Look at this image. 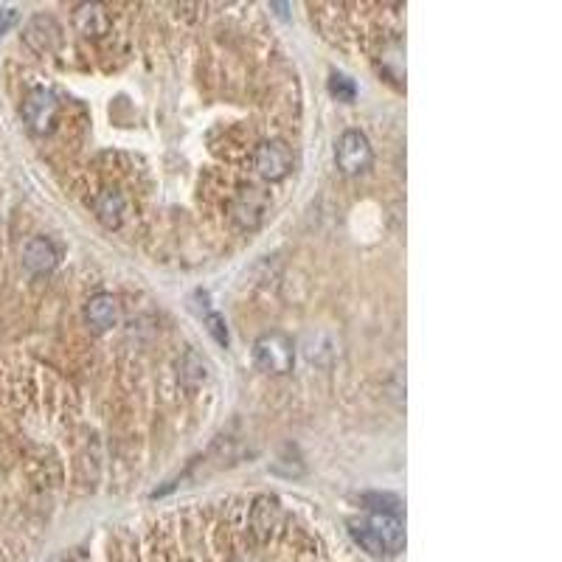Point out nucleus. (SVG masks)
I'll list each match as a JSON object with an SVG mask.
<instances>
[{"instance_id": "1", "label": "nucleus", "mask_w": 562, "mask_h": 562, "mask_svg": "<svg viewBox=\"0 0 562 562\" xmlns=\"http://www.w3.org/2000/svg\"><path fill=\"white\" fill-rule=\"evenodd\" d=\"M349 534L371 557H394L405 546V526L397 512H371L349 520Z\"/></svg>"}, {"instance_id": "2", "label": "nucleus", "mask_w": 562, "mask_h": 562, "mask_svg": "<svg viewBox=\"0 0 562 562\" xmlns=\"http://www.w3.org/2000/svg\"><path fill=\"white\" fill-rule=\"evenodd\" d=\"M253 363L265 374H287L296 363V349L293 341L284 332H265L259 341L253 343Z\"/></svg>"}, {"instance_id": "3", "label": "nucleus", "mask_w": 562, "mask_h": 562, "mask_svg": "<svg viewBox=\"0 0 562 562\" xmlns=\"http://www.w3.org/2000/svg\"><path fill=\"white\" fill-rule=\"evenodd\" d=\"M335 161H338V169H341L343 175H349V178L369 172L371 161H374L369 138L360 133V130H346V133L338 138Z\"/></svg>"}, {"instance_id": "4", "label": "nucleus", "mask_w": 562, "mask_h": 562, "mask_svg": "<svg viewBox=\"0 0 562 562\" xmlns=\"http://www.w3.org/2000/svg\"><path fill=\"white\" fill-rule=\"evenodd\" d=\"M60 119V99L48 88L31 90L23 102V121L31 133L45 135L54 130V124Z\"/></svg>"}, {"instance_id": "5", "label": "nucleus", "mask_w": 562, "mask_h": 562, "mask_svg": "<svg viewBox=\"0 0 562 562\" xmlns=\"http://www.w3.org/2000/svg\"><path fill=\"white\" fill-rule=\"evenodd\" d=\"M270 192L267 189H259V186H251L245 192H239L231 203V220L234 225H239L242 231H256L262 222L267 220L270 214Z\"/></svg>"}, {"instance_id": "6", "label": "nucleus", "mask_w": 562, "mask_h": 562, "mask_svg": "<svg viewBox=\"0 0 562 562\" xmlns=\"http://www.w3.org/2000/svg\"><path fill=\"white\" fill-rule=\"evenodd\" d=\"M253 169L259 172V178L270 180V183L273 180H284L293 172V152L279 138L262 141L256 147V152H253Z\"/></svg>"}, {"instance_id": "7", "label": "nucleus", "mask_w": 562, "mask_h": 562, "mask_svg": "<svg viewBox=\"0 0 562 562\" xmlns=\"http://www.w3.org/2000/svg\"><path fill=\"white\" fill-rule=\"evenodd\" d=\"M23 40H26V45H29L31 51H37V54H54L62 45L60 23L48 15L31 17L29 26L23 31Z\"/></svg>"}, {"instance_id": "8", "label": "nucleus", "mask_w": 562, "mask_h": 562, "mask_svg": "<svg viewBox=\"0 0 562 562\" xmlns=\"http://www.w3.org/2000/svg\"><path fill=\"white\" fill-rule=\"evenodd\" d=\"M93 211L104 228H121V222L127 220V197L116 189H102L93 197Z\"/></svg>"}, {"instance_id": "9", "label": "nucleus", "mask_w": 562, "mask_h": 562, "mask_svg": "<svg viewBox=\"0 0 562 562\" xmlns=\"http://www.w3.org/2000/svg\"><path fill=\"white\" fill-rule=\"evenodd\" d=\"M110 12L102 3H79L74 12V26L79 29V34L85 37H104L110 31Z\"/></svg>"}, {"instance_id": "10", "label": "nucleus", "mask_w": 562, "mask_h": 562, "mask_svg": "<svg viewBox=\"0 0 562 562\" xmlns=\"http://www.w3.org/2000/svg\"><path fill=\"white\" fill-rule=\"evenodd\" d=\"M23 267L34 276H45L57 267V248L45 237H34L23 245Z\"/></svg>"}, {"instance_id": "11", "label": "nucleus", "mask_w": 562, "mask_h": 562, "mask_svg": "<svg viewBox=\"0 0 562 562\" xmlns=\"http://www.w3.org/2000/svg\"><path fill=\"white\" fill-rule=\"evenodd\" d=\"M85 321L88 326H93L96 332H107L119 324V301L110 296V293H99L85 304Z\"/></svg>"}, {"instance_id": "12", "label": "nucleus", "mask_w": 562, "mask_h": 562, "mask_svg": "<svg viewBox=\"0 0 562 562\" xmlns=\"http://www.w3.org/2000/svg\"><path fill=\"white\" fill-rule=\"evenodd\" d=\"M180 377L186 380V385L189 388H197L200 383H206L208 380V371H211V366H208V360H203V357L197 355V352H189V355L183 357V363H180Z\"/></svg>"}, {"instance_id": "13", "label": "nucleus", "mask_w": 562, "mask_h": 562, "mask_svg": "<svg viewBox=\"0 0 562 562\" xmlns=\"http://www.w3.org/2000/svg\"><path fill=\"white\" fill-rule=\"evenodd\" d=\"M329 93H332L338 102H355L357 96L355 79H349L346 74H332L329 76Z\"/></svg>"}, {"instance_id": "14", "label": "nucleus", "mask_w": 562, "mask_h": 562, "mask_svg": "<svg viewBox=\"0 0 562 562\" xmlns=\"http://www.w3.org/2000/svg\"><path fill=\"white\" fill-rule=\"evenodd\" d=\"M276 503L273 501H259L256 506H253V512H251V523H253V529L259 534H265L270 526H273V518H276Z\"/></svg>"}, {"instance_id": "15", "label": "nucleus", "mask_w": 562, "mask_h": 562, "mask_svg": "<svg viewBox=\"0 0 562 562\" xmlns=\"http://www.w3.org/2000/svg\"><path fill=\"white\" fill-rule=\"evenodd\" d=\"M363 503L369 506L371 512H394L400 501L394 498V495H380V492H374V495H363Z\"/></svg>"}, {"instance_id": "16", "label": "nucleus", "mask_w": 562, "mask_h": 562, "mask_svg": "<svg viewBox=\"0 0 562 562\" xmlns=\"http://www.w3.org/2000/svg\"><path fill=\"white\" fill-rule=\"evenodd\" d=\"M206 326L214 341L220 343V346H228V329H225L222 315H217V312H206Z\"/></svg>"}, {"instance_id": "17", "label": "nucleus", "mask_w": 562, "mask_h": 562, "mask_svg": "<svg viewBox=\"0 0 562 562\" xmlns=\"http://www.w3.org/2000/svg\"><path fill=\"white\" fill-rule=\"evenodd\" d=\"M15 23H17V12H15V9H3V12H0V37H3L6 31L12 29Z\"/></svg>"}, {"instance_id": "18", "label": "nucleus", "mask_w": 562, "mask_h": 562, "mask_svg": "<svg viewBox=\"0 0 562 562\" xmlns=\"http://www.w3.org/2000/svg\"><path fill=\"white\" fill-rule=\"evenodd\" d=\"M51 562H76V560H71V557H54Z\"/></svg>"}, {"instance_id": "19", "label": "nucleus", "mask_w": 562, "mask_h": 562, "mask_svg": "<svg viewBox=\"0 0 562 562\" xmlns=\"http://www.w3.org/2000/svg\"><path fill=\"white\" fill-rule=\"evenodd\" d=\"M234 562H256V560H248V557H239V560H234Z\"/></svg>"}]
</instances>
